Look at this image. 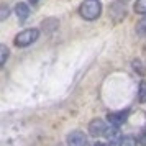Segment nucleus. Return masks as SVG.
<instances>
[{"mask_svg": "<svg viewBox=\"0 0 146 146\" xmlns=\"http://www.w3.org/2000/svg\"><path fill=\"white\" fill-rule=\"evenodd\" d=\"M102 13L100 0H84L79 7V15L84 20H97Z\"/></svg>", "mask_w": 146, "mask_h": 146, "instance_id": "1", "label": "nucleus"}, {"mask_svg": "<svg viewBox=\"0 0 146 146\" xmlns=\"http://www.w3.org/2000/svg\"><path fill=\"white\" fill-rule=\"evenodd\" d=\"M38 38H40V30L28 28V30H23V31H20V33L15 36V44L18 48H25V46L33 44Z\"/></svg>", "mask_w": 146, "mask_h": 146, "instance_id": "2", "label": "nucleus"}, {"mask_svg": "<svg viewBox=\"0 0 146 146\" xmlns=\"http://www.w3.org/2000/svg\"><path fill=\"white\" fill-rule=\"evenodd\" d=\"M87 136L80 130H74L67 135V145L69 146H86Z\"/></svg>", "mask_w": 146, "mask_h": 146, "instance_id": "3", "label": "nucleus"}, {"mask_svg": "<svg viewBox=\"0 0 146 146\" xmlns=\"http://www.w3.org/2000/svg\"><path fill=\"white\" fill-rule=\"evenodd\" d=\"M89 131L92 136H104L107 131V126H105V121L100 118H95L90 121V125H89Z\"/></svg>", "mask_w": 146, "mask_h": 146, "instance_id": "4", "label": "nucleus"}, {"mask_svg": "<svg viewBox=\"0 0 146 146\" xmlns=\"http://www.w3.org/2000/svg\"><path fill=\"white\" fill-rule=\"evenodd\" d=\"M130 110H123V112H117V113H110L108 115V121L112 123V126H120L121 123H125L126 117H128Z\"/></svg>", "mask_w": 146, "mask_h": 146, "instance_id": "5", "label": "nucleus"}, {"mask_svg": "<svg viewBox=\"0 0 146 146\" xmlns=\"http://www.w3.org/2000/svg\"><path fill=\"white\" fill-rule=\"evenodd\" d=\"M15 13H17V17H18L20 21H25L30 17V7H28L25 2H18L17 7H15Z\"/></svg>", "mask_w": 146, "mask_h": 146, "instance_id": "6", "label": "nucleus"}, {"mask_svg": "<svg viewBox=\"0 0 146 146\" xmlns=\"http://www.w3.org/2000/svg\"><path fill=\"white\" fill-rule=\"evenodd\" d=\"M104 136H107L108 138V141L110 143H118V139H120V133L117 131V126H113V128H107V131H105V135Z\"/></svg>", "mask_w": 146, "mask_h": 146, "instance_id": "7", "label": "nucleus"}, {"mask_svg": "<svg viewBox=\"0 0 146 146\" xmlns=\"http://www.w3.org/2000/svg\"><path fill=\"white\" fill-rule=\"evenodd\" d=\"M8 56H10V49L5 44H0V69L3 67V64L7 62Z\"/></svg>", "mask_w": 146, "mask_h": 146, "instance_id": "8", "label": "nucleus"}, {"mask_svg": "<svg viewBox=\"0 0 146 146\" xmlns=\"http://www.w3.org/2000/svg\"><path fill=\"white\" fill-rule=\"evenodd\" d=\"M135 12L139 15H146V0H136L135 3Z\"/></svg>", "mask_w": 146, "mask_h": 146, "instance_id": "9", "label": "nucleus"}, {"mask_svg": "<svg viewBox=\"0 0 146 146\" xmlns=\"http://www.w3.org/2000/svg\"><path fill=\"white\" fill-rule=\"evenodd\" d=\"M138 141L133 138V136H123L120 139V146H136Z\"/></svg>", "mask_w": 146, "mask_h": 146, "instance_id": "10", "label": "nucleus"}, {"mask_svg": "<svg viewBox=\"0 0 146 146\" xmlns=\"http://www.w3.org/2000/svg\"><path fill=\"white\" fill-rule=\"evenodd\" d=\"M10 15V8L7 3H0V21H3Z\"/></svg>", "mask_w": 146, "mask_h": 146, "instance_id": "11", "label": "nucleus"}, {"mask_svg": "<svg viewBox=\"0 0 146 146\" xmlns=\"http://www.w3.org/2000/svg\"><path fill=\"white\" fill-rule=\"evenodd\" d=\"M136 33L138 35H146V17L138 21V25H136Z\"/></svg>", "mask_w": 146, "mask_h": 146, "instance_id": "12", "label": "nucleus"}, {"mask_svg": "<svg viewBox=\"0 0 146 146\" xmlns=\"http://www.w3.org/2000/svg\"><path fill=\"white\" fill-rule=\"evenodd\" d=\"M138 143H139L141 146H146V128H145V130H141V133H139Z\"/></svg>", "mask_w": 146, "mask_h": 146, "instance_id": "13", "label": "nucleus"}, {"mask_svg": "<svg viewBox=\"0 0 146 146\" xmlns=\"http://www.w3.org/2000/svg\"><path fill=\"white\" fill-rule=\"evenodd\" d=\"M94 146H108V145H107V143H95Z\"/></svg>", "mask_w": 146, "mask_h": 146, "instance_id": "14", "label": "nucleus"}, {"mask_svg": "<svg viewBox=\"0 0 146 146\" xmlns=\"http://www.w3.org/2000/svg\"><path fill=\"white\" fill-rule=\"evenodd\" d=\"M38 2H40V0H30V3H33V5H36Z\"/></svg>", "mask_w": 146, "mask_h": 146, "instance_id": "15", "label": "nucleus"}]
</instances>
